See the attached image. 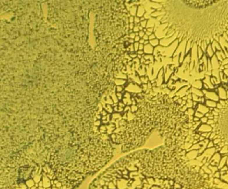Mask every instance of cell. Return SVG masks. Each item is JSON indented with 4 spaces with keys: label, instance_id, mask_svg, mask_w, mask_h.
<instances>
[{
    "label": "cell",
    "instance_id": "obj_1",
    "mask_svg": "<svg viewBox=\"0 0 228 189\" xmlns=\"http://www.w3.org/2000/svg\"><path fill=\"white\" fill-rule=\"evenodd\" d=\"M192 169L163 144L118 159L100 172L88 189H196Z\"/></svg>",
    "mask_w": 228,
    "mask_h": 189
},
{
    "label": "cell",
    "instance_id": "obj_2",
    "mask_svg": "<svg viewBox=\"0 0 228 189\" xmlns=\"http://www.w3.org/2000/svg\"><path fill=\"white\" fill-rule=\"evenodd\" d=\"M163 6L165 21L179 42L190 41L204 53L228 31V1H171Z\"/></svg>",
    "mask_w": 228,
    "mask_h": 189
},
{
    "label": "cell",
    "instance_id": "obj_3",
    "mask_svg": "<svg viewBox=\"0 0 228 189\" xmlns=\"http://www.w3.org/2000/svg\"><path fill=\"white\" fill-rule=\"evenodd\" d=\"M209 109L204 115L208 118L206 124L212 128L209 140L213 142L216 153H220L223 146L228 148V96L219 100L215 108Z\"/></svg>",
    "mask_w": 228,
    "mask_h": 189
},
{
    "label": "cell",
    "instance_id": "obj_4",
    "mask_svg": "<svg viewBox=\"0 0 228 189\" xmlns=\"http://www.w3.org/2000/svg\"><path fill=\"white\" fill-rule=\"evenodd\" d=\"M216 153L215 148H207L204 153H203L201 155L198 156L196 158V160L202 162V160H206L207 162H209L211 157L213 156V154Z\"/></svg>",
    "mask_w": 228,
    "mask_h": 189
},
{
    "label": "cell",
    "instance_id": "obj_5",
    "mask_svg": "<svg viewBox=\"0 0 228 189\" xmlns=\"http://www.w3.org/2000/svg\"><path fill=\"white\" fill-rule=\"evenodd\" d=\"M212 188L215 189H228V184L224 183L220 178H213Z\"/></svg>",
    "mask_w": 228,
    "mask_h": 189
},
{
    "label": "cell",
    "instance_id": "obj_6",
    "mask_svg": "<svg viewBox=\"0 0 228 189\" xmlns=\"http://www.w3.org/2000/svg\"><path fill=\"white\" fill-rule=\"evenodd\" d=\"M221 158H222L221 154L219 153H215L209 160V165L213 166V167H218Z\"/></svg>",
    "mask_w": 228,
    "mask_h": 189
},
{
    "label": "cell",
    "instance_id": "obj_7",
    "mask_svg": "<svg viewBox=\"0 0 228 189\" xmlns=\"http://www.w3.org/2000/svg\"><path fill=\"white\" fill-rule=\"evenodd\" d=\"M221 172V176L220 179L224 183L228 184V170L225 172Z\"/></svg>",
    "mask_w": 228,
    "mask_h": 189
},
{
    "label": "cell",
    "instance_id": "obj_8",
    "mask_svg": "<svg viewBox=\"0 0 228 189\" xmlns=\"http://www.w3.org/2000/svg\"><path fill=\"white\" fill-rule=\"evenodd\" d=\"M227 158V156H224V157H222V158H221L220 164H219V165H218V167L219 170H220L221 169H222V168H223V167H224V166L226 165Z\"/></svg>",
    "mask_w": 228,
    "mask_h": 189
},
{
    "label": "cell",
    "instance_id": "obj_9",
    "mask_svg": "<svg viewBox=\"0 0 228 189\" xmlns=\"http://www.w3.org/2000/svg\"><path fill=\"white\" fill-rule=\"evenodd\" d=\"M201 169L204 170L205 174H211V170H209V169L208 168V167H207V166L206 165H203L202 167H201Z\"/></svg>",
    "mask_w": 228,
    "mask_h": 189
},
{
    "label": "cell",
    "instance_id": "obj_10",
    "mask_svg": "<svg viewBox=\"0 0 228 189\" xmlns=\"http://www.w3.org/2000/svg\"><path fill=\"white\" fill-rule=\"evenodd\" d=\"M208 168L209 169V170H211V174H214L216 172L219 171V169H218V167H213V166H211V165H209L208 166Z\"/></svg>",
    "mask_w": 228,
    "mask_h": 189
},
{
    "label": "cell",
    "instance_id": "obj_11",
    "mask_svg": "<svg viewBox=\"0 0 228 189\" xmlns=\"http://www.w3.org/2000/svg\"><path fill=\"white\" fill-rule=\"evenodd\" d=\"M220 176H221V172L220 170L218 172H216L215 173H214L213 174V178H220Z\"/></svg>",
    "mask_w": 228,
    "mask_h": 189
},
{
    "label": "cell",
    "instance_id": "obj_12",
    "mask_svg": "<svg viewBox=\"0 0 228 189\" xmlns=\"http://www.w3.org/2000/svg\"><path fill=\"white\" fill-rule=\"evenodd\" d=\"M199 120L202 123V124H206L207 122H208V118L206 116H203L202 118H201L199 119Z\"/></svg>",
    "mask_w": 228,
    "mask_h": 189
},
{
    "label": "cell",
    "instance_id": "obj_13",
    "mask_svg": "<svg viewBox=\"0 0 228 189\" xmlns=\"http://www.w3.org/2000/svg\"><path fill=\"white\" fill-rule=\"evenodd\" d=\"M213 147H214V144L213 143V142L209 141L208 146H207V148H213Z\"/></svg>",
    "mask_w": 228,
    "mask_h": 189
},
{
    "label": "cell",
    "instance_id": "obj_14",
    "mask_svg": "<svg viewBox=\"0 0 228 189\" xmlns=\"http://www.w3.org/2000/svg\"><path fill=\"white\" fill-rule=\"evenodd\" d=\"M198 174H199V176L200 177H202V176H204V175L205 174V172H204V170H203L202 169H200L199 172H198Z\"/></svg>",
    "mask_w": 228,
    "mask_h": 189
},
{
    "label": "cell",
    "instance_id": "obj_15",
    "mask_svg": "<svg viewBox=\"0 0 228 189\" xmlns=\"http://www.w3.org/2000/svg\"><path fill=\"white\" fill-rule=\"evenodd\" d=\"M227 170H228V168H227V166L225 165L220 170V172H225V171H227Z\"/></svg>",
    "mask_w": 228,
    "mask_h": 189
},
{
    "label": "cell",
    "instance_id": "obj_16",
    "mask_svg": "<svg viewBox=\"0 0 228 189\" xmlns=\"http://www.w3.org/2000/svg\"><path fill=\"white\" fill-rule=\"evenodd\" d=\"M202 178L203 180H207V179H208V178H209V174H205L204 175V176H203L202 177Z\"/></svg>",
    "mask_w": 228,
    "mask_h": 189
},
{
    "label": "cell",
    "instance_id": "obj_17",
    "mask_svg": "<svg viewBox=\"0 0 228 189\" xmlns=\"http://www.w3.org/2000/svg\"><path fill=\"white\" fill-rule=\"evenodd\" d=\"M226 166H227V168H228V156H227V161H226Z\"/></svg>",
    "mask_w": 228,
    "mask_h": 189
}]
</instances>
